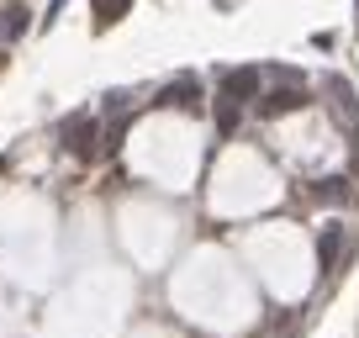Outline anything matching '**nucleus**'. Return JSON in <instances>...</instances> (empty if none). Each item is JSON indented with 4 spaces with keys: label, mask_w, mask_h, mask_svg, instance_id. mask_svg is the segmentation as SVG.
I'll list each match as a JSON object with an SVG mask.
<instances>
[{
    "label": "nucleus",
    "mask_w": 359,
    "mask_h": 338,
    "mask_svg": "<svg viewBox=\"0 0 359 338\" xmlns=\"http://www.w3.org/2000/svg\"><path fill=\"white\" fill-rule=\"evenodd\" d=\"M306 101H312L306 85H275V90L259 101V116H291V111H302Z\"/></svg>",
    "instance_id": "4"
},
{
    "label": "nucleus",
    "mask_w": 359,
    "mask_h": 338,
    "mask_svg": "<svg viewBox=\"0 0 359 338\" xmlns=\"http://www.w3.org/2000/svg\"><path fill=\"white\" fill-rule=\"evenodd\" d=\"M217 101H227V106L259 101V69H254V64H243V69H222V79H217Z\"/></svg>",
    "instance_id": "2"
},
{
    "label": "nucleus",
    "mask_w": 359,
    "mask_h": 338,
    "mask_svg": "<svg viewBox=\"0 0 359 338\" xmlns=\"http://www.w3.org/2000/svg\"><path fill=\"white\" fill-rule=\"evenodd\" d=\"M90 11H95L106 27H111V22H122V16L133 11V0H90Z\"/></svg>",
    "instance_id": "10"
},
{
    "label": "nucleus",
    "mask_w": 359,
    "mask_h": 338,
    "mask_svg": "<svg viewBox=\"0 0 359 338\" xmlns=\"http://www.w3.org/2000/svg\"><path fill=\"white\" fill-rule=\"evenodd\" d=\"M327 95H333V111L348 133H359V101H354V85L344 74H327Z\"/></svg>",
    "instance_id": "5"
},
{
    "label": "nucleus",
    "mask_w": 359,
    "mask_h": 338,
    "mask_svg": "<svg viewBox=\"0 0 359 338\" xmlns=\"http://www.w3.org/2000/svg\"><path fill=\"white\" fill-rule=\"evenodd\" d=\"M58 143H64L69 158H79V164H90V158L101 154V116H90V111H74L58 122Z\"/></svg>",
    "instance_id": "1"
},
{
    "label": "nucleus",
    "mask_w": 359,
    "mask_h": 338,
    "mask_svg": "<svg viewBox=\"0 0 359 338\" xmlns=\"http://www.w3.org/2000/svg\"><path fill=\"white\" fill-rule=\"evenodd\" d=\"M338 248H344V227H323V238H317V264L323 270L338 264Z\"/></svg>",
    "instance_id": "6"
},
{
    "label": "nucleus",
    "mask_w": 359,
    "mask_h": 338,
    "mask_svg": "<svg viewBox=\"0 0 359 338\" xmlns=\"http://www.w3.org/2000/svg\"><path fill=\"white\" fill-rule=\"evenodd\" d=\"M354 22H359V0H354Z\"/></svg>",
    "instance_id": "11"
},
{
    "label": "nucleus",
    "mask_w": 359,
    "mask_h": 338,
    "mask_svg": "<svg viewBox=\"0 0 359 338\" xmlns=\"http://www.w3.org/2000/svg\"><path fill=\"white\" fill-rule=\"evenodd\" d=\"M312 196H317V201H327V206H338V201H348V180H344V175H327V180L312 185Z\"/></svg>",
    "instance_id": "7"
},
{
    "label": "nucleus",
    "mask_w": 359,
    "mask_h": 338,
    "mask_svg": "<svg viewBox=\"0 0 359 338\" xmlns=\"http://www.w3.org/2000/svg\"><path fill=\"white\" fill-rule=\"evenodd\" d=\"M238 122H243V106L217 101V137H233V133H238Z\"/></svg>",
    "instance_id": "9"
},
{
    "label": "nucleus",
    "mask_w": 359,
    "mask_h": 338,
    "mask_svg": "<svg viewBox=\"0 0 359 338\" xmlns=\"http://www.w3.org/2000/svg\"><path fill=\"white\" fill-rule=\"evenodd\" d=\"M22 32H27V11H22V6H11V11H0V43H16Z\"/></svg>",
    "instance_id": "8"
},
{
    "label": "nucleus",
    "mask_w": 359,
    "mask_h": 338,
    "mask_svg": "<svg viewBox=\"0 0 359 338\" xmlns=\"http://www.w3.org/2000/svg\"><path fill=\"white\" fill-rule=\"evenodd\" d=\"M154 106H164V111H169V106H180V111H201V79H196V74H180V79H169V85H164V90H158L154 95Z\"/></svg>",
    "instance_id": "3"
}]
</instances>
